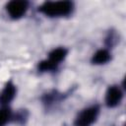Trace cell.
I'll return each mask as SVG.
<instances>
[{
    "instance_id": "6da1fadb",
    "label": "cell",
    "mask_w": 126,
    "mask_h": 126,
    "mask_svg": "<svg viewBox=\"0 0 126 126\" xmlns=\"http://www.w3.org/2000/svg\"><path fill=\"white\" fill-rule=\"evenodd\" d=\"M48 17H62L69 15L73 10V3L70 1H47L38 9Z\"/></svg>"
},
{
    "instance_id": "7a4b0ae2",
    "label": "cell",
    "mask_w": 126,
    "mask_h": 126,
    "mask_svg": "<svg viewBox=\"0 0 126 126\" xmlns=\"http://www.w3.org/2000/svg\"><path fill=\"white\" fill-rule=\"evenodd\" d=\"M98 114V107L97 106H91L84 109L77 117L75 123L77 126H90L93 124Z\"/></svg>"
},
{
    "instance_id": "3957f363",
    "label": "cell",
    "mask_w": 126,
    "mask_h": 126,
    "mask_svg": "<svg viewBox=\"0 0 126 126\" xmlns=\"http://www.w3.org/2000/svg\"><path fill=\"white\" fill-rule=\"evenodd\" d=\"M6 10H7L8 14L10 15L11 18L20 19L21 17H23L26 14V12L28 10V2L23 1V0L11 1L7 4Z\"/></svg>"
},
{
    "instance_id": "277c9868",
    "label": "cell",
    "mask_w": 126,
    "mask_h": 126,
    "mask_svg": "<svg viewBox=\"0 0 126 126\" xmlns=\"http://www.w3.org/2000/svg\"><path fill=\"white\" fill-rule=\"evenodd\" d=\"M122 99V92L117 86H111L108 88L106 94H105V102L107 106L114 107Z\"/></svg>"
},
{
    "instance_id": "5b68a950",
    "label": "cell",
    "mask_w": 126,
    "mask_h": 126,
    "mask_svg": "<svg viewBox=\"0 0 126 126\" xmlns=\"http://www.w3.org/2000/svg\"><path fill=\"white\" fill-rule=\"evenodd\" d=\"M15 94H16V88H15V86L11 82L7 83L5 88L0 93V104H2V105L8 104L14 98Z\"/></svg>"
},
{
    "instance_id": "8992f818",
    "label": "cell",
    "mask_w": 126,
    "mask_h": 126,
    "mask_svg": "<svg viewBox=\"0 0 126 126\" xmlns=\"http://www.w3.org/2000/svg\"><path fill=\"white\" fill-rule=\"evenodd\" d=\"M66 55H67V50L65 48H63V47H59V48L53 49L49 53L48 60L57 66L66 57Z\"/></svg>"
},
{
    "instance_id": "52a82bcc",
    "label": "cell",
    "mask_w": 126,
    "mask_h": 126,
    "mask_svg": "<svg viewBox=\"0 0 126 126\" xmlns=\"http://www.w3.org/2000/svg\"><path fill=\"white\" fill-rule=\"evenodd\" d=\"M109 59H110L109 52L106 49H99L94 54L92 61L94 64H104L108 62Z\"/></svg>"
},
{
    "instance_id": "ba28073f",
    "label": "cell",
    "mask_w": 126,
    "mask_h": 126,
    "mask_svg": "<svg viewBox=\"0 0 126 126\" xmlns=\"http://www.w3.org/2000/svg\"><path fill=\"white\" fill-rule=\"evenodd\" d=\"M11 118V111L8 107L3 106L0 108V126H5Z\"/></svg>"
},
{
    "instance_id": "9c48e42d",
    "label": "cell",
    "mask_w": 126,
    "mask_h": 126,
    "mask_svg": "<svg viewBox=\"0 0 126 126\" xmlns=\"http://www.w3.org/2000/svg\"><path fill=\"white\" fill-rule=\"evenodd\" d=\"M56 67L57 66L55 64H53L52 62H50L48 59L43 60L38 64V69L40 71H42V72H44V71H52V70L56 69Z\"/></svg>"
}]
</instances>
